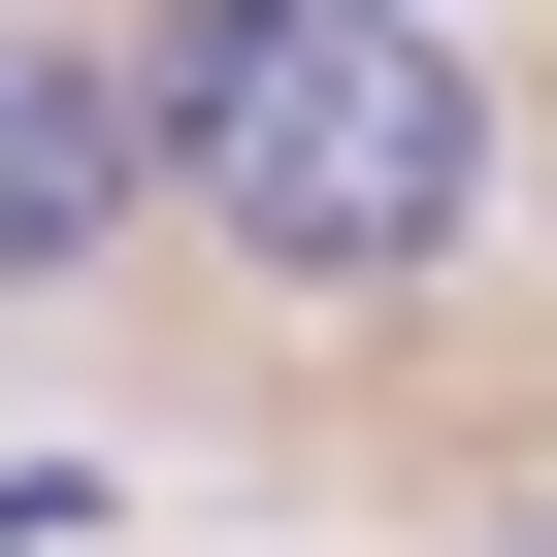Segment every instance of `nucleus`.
<instances>
[{
  "mask_svg": "<svg viewBox=\"0 0 557 557\" xmlns=\"http://www.w3.org/2000/svg\"><path fill=\"white\" fill-rule=\"evenodd\" d=\"M132 132L197 164V230L262 296H426L492 230V99H459V34H394V0H230Z\"/></svg>",
  "mask_w": 557,
  "mask_h": 557,
  "instance_id": "nucleus-1",
  "label": "nucleus"
},
{
  "mask_svg": "<svg viewBox=\"0 0 557 557\" xmlns=\"http://www.w3.org/2000/svg\"><path fill=\"white\" fill-rule=\"evenodd\" d=\"M99 230H132V99L0 34V296H34V262H99Z\"/></svg>",
  "mask_w": 557,
  "mask_h": 557,
  "instance_id": "nucleus-2",
  "label": "nucleus"
},
{
  "mask_svg": "<svg viewBox=\"0 0 557 557\" xmlns=\"http://www.w3.org/2000/svg\"><path fill=\"white\" fill-rule=\"evenodd\" d=\"M394 34H426V0H394Z\"/></svg>",
  "mask_w": 557,
  "mask_h": 557,
  "instance_id": "nucleus-3",
  "label": "nucleus"
}]
</instances>
